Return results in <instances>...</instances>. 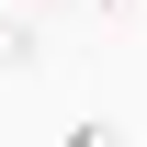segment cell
Here are the masks:
<instances>
[{"label":"cell","mask_w":147,"mask_h":147,"mask_svg":"<svg viewBox=\"0 0 147 147\" xmlns=\"http://www.w3.org/2000/svg\"><path fill=\"white\" fill-rule=\"evenodd\" d=\"M57 147H136V136H125V125H113V113H79V125H68V136H57Z\"/></svg>","instance_id":"cell-2"},{"label":"cell","mask_w":147,"mask_h":147,"mask_svg":"<svg viewBox=\"0 0 147 147\" xmlns=\"http://www.w3.org/2000/svg\"><path fill=\"white\" fill-rule=\"evenodd\" d=\"M45 34H34V11H0V68H34Z\"/></svg>","instance_id":"cell-1"}]
</instances>
